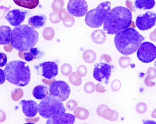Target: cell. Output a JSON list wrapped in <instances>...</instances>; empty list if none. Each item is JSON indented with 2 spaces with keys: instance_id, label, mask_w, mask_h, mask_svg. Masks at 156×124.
<instances>
[{
  "instance_id": "obj_19",
  "label": "cell",
  "mask_w": 156,
  "mask_h": 124,
  "mask_svg": "<svg viewBox=\"0 0 156 124\" xmlns=\"http://www.w3.org/2000/svg\"><path fill=\"white\" fill-rule=\"evenodd\" d=\"M43 53L36 47L30 49L28 51H23V59L27 61H31L35 59H39L42 56Z\"/></svg>"
},
{
  "instance_id": "obj_9",
  "label": "cell",
  "mask_w": 156,
  "mask_h": 124,
  "mask_svg": "<svg viewBox=\"0 0 156 124\" xmlns=\"http://www.w3.org/2000/svg\"><path fill=\"white\" fill-rule=\"evenodd\" d=\"M113 67L107 62L98 63L94 65L93 76L95 80L102 82L105 79V84H108L111 75Z\"/></svg>"
},
{
  "instance_id": "obj_43",
  "label": "cell",
  "mask_w": 156,
  "mask_h": 124,
  "mask_svg": "<svg viewBox=\"0 0 156 124\" xmlns=\"http://www.w3.org/2000/svg\"><path fill=\"white\" fill-rule=\"evenodd\" d=\"M150 79L149 78L148 76H147V77H146V79H145V81H144V82H145L146 85L147 86H149V87H151V86H154V85H155V83L154 82H151V81H150Z\"/></svg>"
},
{
  "instance_id": "obj_48",
  "label": "cell",
  "mask_w": 156,
  "mask_h": 124,
  "mask_svg": "<svg viewBox=\"0 0 156 124\" xmlns=\"http://www.w3.org/2000/svg\"><path fill=\"white\" fill-rule=\"evenodd\" d=\"M49 79H47L46 80V79H42V82L44 83H46V84H50L51 83L53 82H55V79H53L52 81H51V79H50V81H49Z\"/></svg>"
},
{
  "instance_id": "obj_42",
  "label": "cell",
  "mask_w": 156,
  "mask_h": 124,
  "mask_svg": "<svg viewBox=\"0 0 156 124\" xmlns=\"http://www.w3.org/2000/svg\"><path fill=\"white\" fill-rule=\"evenodd\" d=\"M111 60H112L111 57L109 55H107V54L102 55L100 58V62H101L105 61L107 63H109L111 61Z\"/></svg>"
},
{
  "instance_id": "obj_12",
  "label": "cell",
  "mask_w": 156,
  "mask_h": 124,
  "mask_svg": "<svg viewBox=\"0 0 156 124\" xmlns=\"http://www.w3.org/2000/svg\"><path fill=\"white\" fill-rule=\"evenodd\" d=\"M67 11L72 16L82 17L87 13L88 4L85 0H69Z\"/></svg>"
},
{
  "instance_id": "obj_50",
  "label": "cell",
  "mask_w": 156,
  "mask_h": 124,
  "mask_svg": "<svg viewBox=\"0 0 156 124\" xmlns=\"http://www.w3.org/2000/svg\"><path fill=\"white\" fill-rule=\"evenodd\" d=\"M151 116H152V117L153 118H156V109H155L153 111V112H152Z\"/></svg>"
},
{
  "instance_id": "obj_7",
  "label": "cell",
  "mask_w": 156,
  "mask_h": 124,
  "mask_svg": "<svg viewBox=\"0 0 156 124\" xmlns=\"http://www.w3.org/2000/svg\"><path fill=\"white\" fill-rule=\"evenodd\" d=\"M50 95L63 102L68 99L70 95V86L63 81H55L50 84Z\"/></svg>"
},
{
  "instance_id": "obj_16",
  "label": "cell",
  "mask_w": 156,
  "mask_h": 124,
  "mask_svg": "<svg viewBox=\"0 0 156 124\" xmlns=\"http://www.w3.org/2000/svg\"><path fill=\"white\" fill-rule=\"evenodd\" d=\"M98 115L109 121H115L118 118V114L116 111L112 110L105 105H101L97 108Z\"/></svg>"
},
{
  "instance_id": "obj_5",
  "label": "cell",
  "mask_w": 156,
  "mask_h": 124,
  "mask_svg": "<svg viewBox=\"0 0 156 124\" xmlns=\"http://www.w3.org/2000/svg\"><path fill=\"white\" fill-rule=\"evenodd\" d=\"M66 108L62 101L49 95L43 98L38 105V112L43 118L49 119L64 113Z\"/></svg>"
},
{
  "instance_id": "obj_31",
  "label": "cell",
  "mask_w": 156,
  "mask_h": 124,
  "mask_svg": "<svg viewBox=\"0 0 156 124\" xmlns=\"http://www.w3.org/2000/svg\"><path fill=\"white\" fill-rule=\"evenodd\" d=\"M61 72L64 76H69L72 73V67L69 64H64L61 67Z\"/></svg>"
},
{
  "instance_id": "obj_24",
  "label": "cell",
  "mask_w": 156,
  "mask_h": 124,
  "mask_svg": "<svg viewBox=\"0 0 156 124\" xmlns=\"http://www.w3.org/2000/svg\"><path fill=\"white\" fill-rule=\"evenodd\" d=\"M74 114L77 118L81 120H85L88 117L90 113L89 111L84 108L78 107L74 111Z\"/></svg>"
},
{
  "instance_id": "obj_35",
  "label": "cell",
  "mask_w": 156,
  "mask_h": 124,
  "mask_svg": "<svg viewBox=\"0 0 156 124\" xmlns=\"http://www.w3.org/2000/svg\"><path fill=\"white\" fill-rule=\"evenodd\" d=\"M147 105L144 103H139L137 104L136 107V110L137 112L140 114H143L147 111Z\"/></svg>"
},
{
  "instance_id": "obj_46",
  "label": "cell",
  "mask_w": 156,
  "mask_h": 124,
  "mask_svg": "<svg viewBox=\"0 0 156 124\" xmlns=\"http://www.w3.org/2000/svg\"><path fill=\"white\" fill-rule=\"evenodd\" d=\"M150 39L153 41H156V29L150 35Z\"/></svg>"
},
{
  "instance_id": "obj_15",
  "label": "cell",
  "mask_w": 156,
  "mask_h": 124,
  "mask_svg": "<svg viewBox=\"0 0 156 124\" xmlns=\"http://www.w3.org/2000/svg\"><path fill=\"white\" fill-rule=\"evenodd\" d=\"M75 115L69 113H62L49 118L46 124H73L75 122Z\"/></svg>"
},
{
  "instance_id": "obj_33",
  "label": "cell",
  "mask_w": 156,
  "mask_h": 124,
  "mask_svg": "<svg viewBox=\"0 0 156 124\" xmlns=\"http://www.w3.org/2000/svg\"><path fill=\"white\" fill-rule=\"evenodd\" d=\"M50 21L53 23H58L61 21L59 13L57 12H53L50 14Z\"/></svg>"
},
{
  "instance_id": "obj_23",
  "label": "cell",
  "mask_w": 156,
  "mask_h": 124,
  "mask_svg": "<svg viewBox=\"0 0 156 124\" xmlns=\"http://www.w3.org/2000/svg\"><path fill=\"white\" fill-rule=\"evenodd\" d=\"M107 36L103 30L98 29L94 31L91 34L92 41L97 44H102L106 40Z\"/></svg>"
},
{
  "instance_id": "obj_29",
  "label": "cell",
  "mask_w": 156,
  "mask_h": 124,
  "mask_svg": "<svg viewBox=\"0 0 156 124\" xmlns=\"http://www.w3.org/2000/svg\"><path fill=\"white\" fill-rule=\"evenodd\" d=\"M64 5L63 0H55L52 3L51 7L55 12H58L63 9Z\"/></svg>"
},
{
  "instance_id": "obj_25",
  "label": "cell",
  "mask_w": 156,
  "mask_h": 124,
  "mask_svg": "<svg viewBox=\"0 0 156 124\" xmlns=\"http://www.w3.org/2000/svg\"><path fill=\"white\" fill-rule=\"evenodd\" d=\"M96 53L92 50H87L83 53L84 61L88 64H92L96 60Z\"/></svg>"
},
{
  "instance_id": "obj_3",
  "label": "cell",
  "mask_w": 156,
  "mask_h": 124,
  "mask_svg": "<svg viewBox=\"0 0 156 124\" xmlns=\"http://www.w3.org/2000/svg\"><path fill=\"white\" fill-rule=\"evenodd\" d=\"M39 39V33L32 26L22 25L12 30L11 44L19 51H29L36 44Z\"/></svg>"
},
{
  "instance_id": "obj_39",
  "label": "cell",
  "mask_w": 156,
  "mask_h": 124,
  "mask_svg": "<svg viewBox=\"0 0 156 124\" xmlns=\"http://www.w3.org/2000/svg\"><path fill=\"white\" fill-rule=\"evenodd\" d=\"M147 76L150 79L156 78V69L153 67H150L147 71Z\"/></svg>"
},
{
  "instance_id": "obj_41",
  "label": "cell",
  "mask_w": 156,
  "mask_h": 124,
  "mask_svg": "<svg viewBox=\"0 0 156 124\" xmlns=\"http://www.w3.org/2000/svg\"><path fill=\"white\" fill-rule=\"evenodd\" d=\"M95 89L96 91L99 92V93H104L106 91V89L105 88V87H104L102 84V83L100 82L98 83L96 86H95Z\"/></svg>"
},
{
  "instance_id": "obj_11",
  "label": "cell",
  "mask_w": 156,
  "mask_h": 124,
  "mask_svg": "<svg viewBox=\"0 0 156 124\" xmlns=\"http://www.w3.org/2000/svg\"><path fill=\"white\" fill-rule=\"evenodd\" d=\"M156 23V13L148 11L137 16L136 25L140 30H146L154 26Z\"/></svg>"
},
{
  "instance_id": "obj_6",
  "label": "cell",
  "mask_w": 156,
  "mask_h": 124,
  "mask_svg": "<svg viewBox=\"0 0 156 124\" xmlns=\"http://www.w3.org/2000/svg\"><path fill=\"white\" fill-rule=\"evenodd\" d=\"M111 4L109 1L102 2L95 9L87 12L85 22L90 28H98L104 23L107 15L111 11Z\"/></svg>"
},
{
  "instance_id": "obj_30",
  "label": "cell",
  "mask_w": 156,
  "mask_h": 124,
  "mask_svg": "<svg viewBox=\"0 0 156 124\" xmlns=\"http://www.w3.org/2000/svg\"><path fill=\"white\" fill-rule=\"evenodd\" d=\"M62 21L64 26L67 28H70L73 26L75 23L74 18L71 16V15H69V14L66 16Z\"/></svg>"
},
{
  "instance_id": "obj_44",
  "label": "cell",
  "mask_w": 156,
  "mask_h": 124,
  "mask_svg": "<svg viewBox=\"0 0 156 124\" xmlns=\"http://www.w3.org/2000/svg\"><path fill=\"white\" fill-rule=\"evenodd\" d=\"M68 14H68V12L66 11V9H62L60 11V12H59V15H60V17L61 20L62 21V20L63 19V18H64V17H65L66 16H67Z\"/></svg>"
},
{
  "instance_id": "obj_45",
  "label": "cell",
  "mask_w": 156,
  "mask_h": 124,
  "mask_svg": "<svg viewBox=\"0 0 156 124\" xmlns=\"http://www.w3.org/2000/svg\"><path fill=\"white\" fill-rule=\"evenodd\" d=\"M14 48V47H12V46L11 45V44H10L9 43L8 44L5 45V46H4L5 50L6 51H7V52H11V51L12 50V48Z\"/></svg>"
},
{
  "instance_id": "obj_38",
  "label": "cell",
  "mask_w": 156,
  "mask_h": 124,
  "mask_svg": "<svg viewBox=\"0 0 156 124\" xmlns=\"http://www.w3.org/2000/svg\"><path fill=\"white\" fill-rule=\"evenodd\" d=\"M77 73L81 77L85 76L87 73V69L85 65H80L77 69Z\"/></svg>"
},
{
  "instance_id": "obj_47",
  "label": "cell",
  "mask_w": 156,
  "mask_h": 124,
  "mask_svg": "<svg viewBox=\"0 0 156 124\" xmlns=\"http://www.w3.org/2000/svg\"><path fill=\"white\" fill-rule=\"evenodd\" d=\"M5 72L4 73V71L2 69H1V84H2L3 83L5 82Z\"/></svg>"
},
{
  "instance_id": "obj_22",
  "label": "cell",
  "mask_w": 156,
  "mask_h": 124,
  "mask_svg": "<svg viewBox=\"0 0 156 124\" xmlns=\"http://www.w3.org/2000/svg\"><path fill=\"white\" fill-rule=\"evenodd\" d=\"M17 5L25 8L32 9L39 5V0H13Z\"/></svg>"
},
{
  "instance_id": "obj_13",
  "label": "cell",
  "mask_w": 156,
  "mask_h": 124,
  "mask_svg": "<svg viewBox=\"0 0 156 124\" xmlns=\"http://www.w3.org/2000/svg\"><path fill=\"white\" fill-rule=\"evenodd\" d=\"M27 11L21 9H14L9 11L5 16V19L11 25L17 26L21 24L25 19Z\"/></svg>"
},
{
  "instance_id": "obj_26",
  "label": "cell",
  "mask_w": 156,
  "mask_h": 124,
  "mask_svg": "<svg viewBox=\"0 0 156 124\" xmlns=\"http://www.w3.org/2000/svg\"><path fill=\"white\" fill-rule=\"evenodd\" d=\"M69 81L74 86H79L82 83L81 76L77 72H73L69 75Z\"/></svg>"
},
{
  "instance_id": "obj_28",
  "label": "cell",
  "mask_w": 156,
  "mask_h": 124,
  "mask_svg": "<svg viewBox=\"0 0 156 124\" xmlns=\"http://www.w3.org/2000/svg\"><path fill=\"white\" fill-rule=\"evenodd\" d=\"M23 96V91L21 88H17L13 90L11 92V97L15 102L18 101Z\"/></svg>"
},
{
  "instance_id": "obj_14",
  "label": "cell",
  "mask_w": 156,
  "mask_h": 124,
  "mask_svg": "<svg viewBox=\"0 0 156 124\" xmlns=\"http://www.w3.org/2000/svg\"><path fill=\"white\" fill-rule=\"evenodd\" d=\"M23 114L28 118L35 117L38 112V105L33 100H23L20 102Z\"/></svg>"
},
{
  "instance_id": "obj_32",
  "label": "cell",
  "mask_w": 156,
  "mask_h": 124,
  "mask_svg": "<svg viewBox=\"0 0 156 124\" xmlns=\"http://www.w3.org/2000/svg\"><path fill=\"white\" fill-rule=\"evenodd\" d=\"M119 64L122 68H126L130 65V58L128 57H121L119 60Z\"/></svg>"
},
{
  "instance_id": "obj_17",
  "label": "cell",
  "mask_w": 156,
  "mask_h": 124,
  "mask_svg": "<svg viewBox=\"0 0 156 124\" xmlns=\"http://www.w3.org/2000/svg\"><path fill=\"white\" fill-rule=\"evenodd\" d=\"M12 29L8 26H1L0 27V44L6 45L11 42Z\"/></svg>"
},
{
  "instance_id": "obj_21",
  "label": "cell",
  "mask_w": 156,
  "mask_h": 124,
  "mask_svg": "<svg viewBox=\"0 0 156 124\" xmlns=\"http://www.w3.org/2000/svg\"><path fill=\"white\" fill-rule=\"evenodd\" d=\"M155 4V0H136L135 6L137 9L148 10L154 7Z\"/></svg>"
},
{
  "instance_id": "obj_4",
  "label": "cell",
  "mask_w": 156,
  "mask_h": 124,
  "mask_svg": "<svg viewBox=\"0 0 156 124\" xmlns=\"http://www.w3.org/2000/svg\"><path fill=\"white\" fill-rule=\"evenodd\" d=\"M4 72L8 81L18 86H25L30 80V70L27 63L22 61H12L5 67Z\"/></svg>"
},
{
  "instance_id": "obj_10",
  "label": "cell",
  "mask_w": 156,
  "mask_h": 124,
  "mask_svg": "<svg viewBox=\"0 0 156 124\" xmlns=\"http://www.w3.org/2000/svg\"><path fill=\"white\" fill-rule=\"evenodd\" d=\"M35 68L37 71V74L46 79H55L58 73V65L55 62H43L38 65H35Z\"/></svg>"
},
{
  "instance_id": "obj_20",
  "label": "cell",
  "mask_w": 156,
  "mask_h": 124,
  "mask_svg": "<svg viewBox=\"0 0 156 124\" xmlns=\"http://www.w3.org/2000/svg\"><path fill=\"white\" fill-rule=\"evenodd\" d=\"M32 94L34 97L37 100H43L49 94L47 86L44 85H38L33 90Z\"/></svg>"
},
{
  "instance_id": "obj_36",
  "label": "cell",
  "mask_w": 156,
  "mask_h": 124,
  "mask_svg": "<svg viewBox=\"0 0 156 124\" xmlns=\"http://www.w3.org/2000/svg\"><path fill=\"white\" fill-rule=\"evenodd\" d=\"M78 104L76 101L74 100H70L66 103V107L70 111L74 110L77 107Z\"/></svg>"
},
{
  "instance_id": "obj_1",
  "label": "cell",
  "mask_w": 156,
  "mask_h": 124,
  "mask_svg": "<svg viewBox=\"0 0 156 124\" xmlns=\"http://www.w3.org/2000/svg\"><path fill=\"white\" fill-rule=\"evenodd\" d=\"M132 23V14L125 7L114 8L108 14L104 23V30L109 35H115L128 28Z\"/></svg>"
},
{
  "instance_id": "obj_2",
  "label": "cell",
  "mask_w": 156,
  "mask_h": 124,
  "mask_svg": "<svg viewBox=\"0 0 156 124\" xmlns=\"http://www.w3.org/2000/svg\"><path fill=\"white\" fill-rule=\"evenodd\" d=\"M144 37L134 28H128L116 34L115 45L122 54L131 55L138 50Z\"/></svg>"
},
{
  "instance_id": "obj_37",
  "label": "cell",
  "mask_w": 156,
  "mask_h": 124,
  "mask_svg": "<svg viewBox=\"0 0 156 124\" xmlns=\"http://www.w3.org/2000/svg\"><path fill=\"white\" fill-rule=\"evenodd\" d=\"M121 82L119 80L115 79L111 83V88L114 91H117L121 89Z\"/></svg>"
},
{
  "instance_id": "obj_40",
  "label": "cell",
  "mask_w": 156,
  "mask_h": 124,
  "mask_svg": "<svg viewBox=\"0 0 156 124\" xmlns=\"http://www.w3.org/2000/svg\"><path fill=\"white\" fill-rule=\"evenodd\" d=\"M0 56H1V60H0V67H2L4 66L7 61V55L4 54L2 53H0Z\"/></svg>"
},
{
  "instance_id": "obj_49",
  "label": "cell",
  "mask_w": 156,
  "mask_h": 124,
  "mask_svg": "<svg viewBox=\"0 0 156 124\" xmlns=\"http://www.w3.org/2000/svg\"><path fill=\"white\" fill-rule=\"evenodd\" d=\"M126 5H127L128 8H129V9H130L132 11H135V9L133 8V7L132 5V2L130 3V5H129V3H128V1H126Z\"/></svg>"
},
{
  "instance_id": "obj_18",
  "label": "cell",
  "mask_w": 156,
  "mask_h": 124,
  "mask_svg": "<svg viewBox=\"0 0 156 124\" xmlns=\"http://www.w3.org/2000/svg\"><path fill=\"white\" fill-rule=\"evenodd\" d=\"M46 22V16L44 15H39L30 17L29 19L28 23L34 28H41L45 25Z\"/></svg>"
},
{
  "instance_id": "obj_27",
  "label": "cell",
  "mask_w": 156,
  "mask_h": 124,
  "mask_svg": "<svg viewBox=\"0 0 156 124\" xmlns=\"http://www.w3.org/2000/svg\"><path fill=\"white\" fill-rule=\"evenodd\" d=\"M55 34V32L54 29L53 28L48 27L44 29L43 32V36L45 40L50 41L53 39Z\"/></svg>"
},
{
  "instance_id": "obj_34",
  "label": "cell",
  "mask_w": 156,
  "mask_h": 124,
  "mask_svg": "<svg viewBox=\"0 0 156 124\" xmlns=\"http://www.w3.org/2000/svg\"><path fill=\"white\" fill-rule=\"evenodd\" d=\"M95 90V84L91 82L86 83L84 85V90L87 93H92Z\"/></svg>"
},
{
  "instance_id": "obj_8",
  "label": "cell",
  "mask_w": 156,
  "mask_h": 124,
  "mask_svg": "<svg viewBox=\"0 0 156 124\" xmlns=\"http://www.w3.org/2000/svg\"><path fill=\"white\" fill-rule=\"evenodd\" d=\"M138 59L144 63H150L156 58V47L153 43L143 42L137 51Z\"/></svg>"
},
{
  "instance_id": "obj_51",
  "label": "cell",
  "mask_w": 156,
  "mask_h": 124,
  "mask_svg": "<svg viewBox=\"0 0 156 124\" xmlns=\"http://www.w3.org/2000/svg\"><path fill=\"white\" fill-rule=\"evenodd\" d=\"M154 65H155V66L156 67V61L155 62V63H154Z\"/></svg>"
}]
</instances>
